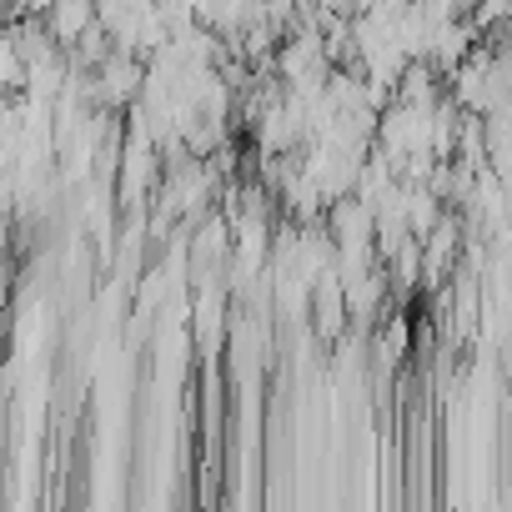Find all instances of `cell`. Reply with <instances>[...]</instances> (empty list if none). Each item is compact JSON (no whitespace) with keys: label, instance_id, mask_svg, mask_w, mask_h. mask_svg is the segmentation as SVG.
Instances as JSON below:
<instances>
[{"label":"cell","instance_id":"obj_1","mask_svg":"<svg viewBox=\"0 0 512 512\" xmlns=\"http://www.w3.org/2000/svg\"><path fill=\"white\" fill-rule=\"evenodd\" d=\"M46 21L56 26V41H71V31H86L91 26V11L86 6H66V11H51Z\"/></svg>","mask_w":512,"mask_h":512}]
</instances>
